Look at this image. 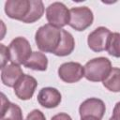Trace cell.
<instances>
[{"instance_id":"cell-12","label":"cell","mask_w":120,"mask_h":120,"mask_svg":"<svg viewBox=\"0 0 120 120\" xmlns=\"http://www.w3.org/2000/svg\"><path fill=\"white\" fill-rule=\"evenodd\" d=\"M22 76H23V73L22 68H20L19 65H16V64L7 65L5 68H2V71H1L2 82L8 87H14L18 82V81Z\"/></svg>"},{"instance_id":"cell-3","label":"cell","mask_w":120,"mask_h":120,"mask_svg":"<svg viewBox=\"0 0 120 120\" xmlns=\"http://www.w3.org/2000/svg\"><path fill=\"white\" fill-rule=\"evenodd\" d=\"M10 53V61L12 64H24L32 54L31 46L28 40L22 37L14 38L8 47Z\"/></svg>"},{"instance_id":"cell-15","label":"cell","mask_w":120,"mask_h":120,"mask_svg":"<svg viewBox=\"0 0 120 120\" xmlns=\"http://www.w3.org/2000/svg\"><path fill=\"white\" fill-rule=\"evenodd\" d=\"M25 68L34 69V70H40L44 71L47 69L48 60L45 54L39 52H33L29 59L23 64Z\"/></svg>"},{"instance_id":"cell-16","label":"cell","mask_w":120,"mask_h":120,"mask_svg":"<svg viewBox=\"0 0 120 120\" xmlns=\"http://www.w3.org/2000/svg\"><path fill=\"white\" fill-rule=\"evenodd\" d=\"M44 12L43 3L39 0H30V9L27 16L22 20V22L32 23L41 18Z\"/></svg>"},{"instance_id":"cell-13","label":"cell","mask_w":120,"mask_h":120,"mask_svg":"<svg viewBox=\"0 0 120 120\" xmlns=\"http://www.w3.org/2000/svg\"><path fill=\"white\" fill-rule=\"evenodd\" d=\"M1 120H22L21 108L10 103L4 94H1Z\"/></svg>"},{"instance_id":"cell-1","label":"cell","mask_w":120,"mask_h":120,"mask_svg":"<svg viewBox=\"0 0 120 120\" xmlns=\"http://www.w3.org/2000/svg\"><path fill=\"white\" fill-rule=\"evenodd\" d=\"M61 37L62 30L48 23L38 28L35 36V40L40 51L54 53L61 41Z\"/></svg>"},{"instance_id":"cell-24","label":"cell","mask_w":120,"mask_h":120,"mask_svg":"<svg viewBox=\"0 0 120 120\" xmlns=\"http://www.w3.org/2000/svg\"><path fill=\"white\" fill-rule=\"evenodd\" d=\"M81 120H100V119L93 117V116H86V117H82Z\"/></svg>"},{"instance_id":"cell-19","label":"cell","mask_w":120,"mask_h":120,"mask_svg":"<svg viewBox=\"0 0 120 120\" xmlns=\"http://www.w3.org/2000/svg\"><path fill=\"white\" fill-rule=\"evenodd\" d=\"M0 57H1V68H3L7 66L8 61L10 60L9 50L4 44H0Z\"/></svg>"},{"instance_id":"cell-14","label":"cell","mask_w":120,"mask_h":120,"mask_svg":"<svg viewBox=\"0 0 120 120\" xmlns=\"http://www.w3.org/2000/svg\"><path fill=\"white\" fill-rule=\"evenodd\" d=\"M75 42L72 35L66 31L62 30V37H61V41L57 47V49L54 52V54L57 56H66L70 54L73 50H74Z\"/></svg>"},{"instance_id":"cell-9","label":"cell","mask_w":120,"mask_h":120,"mask_svg":"<svg viewBox=\"0 0 120 120\" xmlns=\"http://www.w3.org/2000/svg\"><path fill=\"white\" fill-rule=\"evenodd\" d=\"M81 117L93 116L101 119L105 112V104L101 99L91 98L84 100L79 108Z\"/></svg>"},{"instance_id":"cell-21","label":"cell","mask_w":120,"mask_h":120,"mask_svg":"<svg viewBox=\"0 0 120 120\" xmlns=\"http://www.w3.org/2000/svg\"><path fill=\"white\" fill-rule=\"evenodd\" d=\"M51 120H72L71 117L68 114V113H65V112H60L54 116L52 117Z\"/></svg>"},{"instance_id":"cell-10","label":"cell","mask_w":120,"mask_h":120,"mask_svg":"<svg viewBox=\"0 0 120 120\" xmlns=\"http://www.w3.org/2000/svg\"><path fill=\"white\" fill-rule=\"evenodd\" d=\"M38 82L36 79L30 75H23L14 86V93L20 99H30L37 88Z\"/></svg>"},{"instance_id":"cell-5","label":"cell","mask_w":120,"mask_h":120,"mask_svg":"<svg viewBox=\"0 0 120 120\" xmlns=\"http://www.w3.org/2000/svg\"><path fill=\"white\" fill-rule=\"evenodd\" d=\"M70 18L68 24L77 31L85 30L89 27L94 20L93 12L87 7L72 8L69 10Z\"/></svg>"},{"instance_id":"cell-23","label":"cell","mask_w":120,"mask_h":120,"mask_svg":"<svg viewBox=\"0 0 120 120\" xmlns=\"http://www.w3.org/2000/svg\"><path fill=\"white\" fill-rule=\"evenodd\" d=\"M118 112L120 113V102H117L116 105L114 106V109H113V112Z\"/></svg>"},{"instance_id":"cell-11","label":"cell","mask_w":120,"mask_h":120,"mask_svg":"<svg viewBox=\"0 0 120 120\" xmlns=\"http://www.w3.org/2000/svg\"><path fill=\"white\" fill-rule=\"evenodd\" d=\"M61 94L60 92L52 87L42 88L38 95V103L45 108H55L61 102Z\"/></svg>"},{"instance_id":"cell-18","label":"cell","mask_w":120,"mask_h":120,"mask_svg":"<svg viewBox=\"0 0 120 120\" xmlns=\"http://www.w3.org/2000/svg\"><path fill=\"white\" fill-rule=\"evenodd\" d=\"M106 51L114 57H120V33L111 34Z\"/></svg>"},{"instance_id":"cell-22","label":"cell","mask_w":120,"mask_h":120,"mask_svg":"<svg viewBox=\"0 0 120 120\" xmlns=\"http://www.w3.org/2000/svg\"><path fill=\"white\" fill-rule=\"evenodd\" d=\"M109 120H120V113H118V112H112V116Z\"/></svg>"},{"instance_id":"cell-17","label":"cell","mask_w":120,"mask_h":120,"mask_svg":"<svg viewBox=\"0 0 120 120\" xmlns=\"http://www.w3.org/2000/svg\"><path fill=\"white\" fill-rule=\"evenodd\" d=\"M103 85L110 91L120 92V68H112L107 78L103 81Z\"/></svg>"},{"instance_id":"cell-4","label":"cell","mask_w":120,"mask_h":120,"mask_svg":"<svg viewBox=\"0 0 120 120\" xmlns=\"http://www.w3.org/2000/svg\"><path fill=\"white\" fill-rule=\"evenodd\" d=\"M46 18L50 24L61 28L69 22V10L68 8L60 2H54L51 4L46 9Z\"/></svg>"},{"instance_id":"cell-7","label":"cell","mask_w":120,"mask_h":120,"mask_svg":"<svg viewBox=\"0 0 120 120\" xmlns=\"http://www.w3.org/2000/svg\"><path fill=\"white\" fill-rule=\"evenodd\" d=\"M111 34V31L106 27L100 26L96 28L88 36L87 43L89 48L97 52L106 50Z\"/></svg>"},{"instance_id":"cell-8","label":"cell","mask_w":120,"mask_h":120,"mask_svg":"<svg viewBox=\"0 0 120 120\" xmlns=\"http://www.w3.org/2000/svg\"><path fill=\"white\" fill-rule=\"evenodd\" d=\"M30 9V0H8L5 4L6 14L15 20H22L27 16Z\"/></svg>"},{"instance_id":"cell-6","label":"cell","mask_w":120,"mask_h":120,"mask_svg":"<svg viewBox=\"0 0 120 120\" xmlns=\"http://www.w3.org/2000/svg\"><path fill=\"white\" fill-rule=\"evenodd\" d=\"M58 75L62 81L68 83H73L80 81L84 76V68L80 63H64L58 68Z\"/></svg>"},{"instance_id":"cell-2","label":"cell","mask_w":120,"mask_h":120,"mask_svg":"<svg viewBox=\"0 0 120 120\" xmlns=\"http://www.w3.org/2000/svg\"><path fill=\"white\" fill-rule=\"evenodd\" d=\"M84 68V77L91 82L104 81L112 70L111 61L105 57H98L88 61Z\"/></svg>"},{"instance_id":"cell-20","label":"cell","mask_w":120,"mask_h":120,"mask_svg":"<svg viewBox=\"0 0 120 120\" xmlns=\"http://www.w3.org/2000/svg\"><path fill=\"white\" fill-rule=\"evenodd\" d=\"M26 120H46V119L44 114L39 110H34L27 115Z\"/></svg>"}]
</instances>
